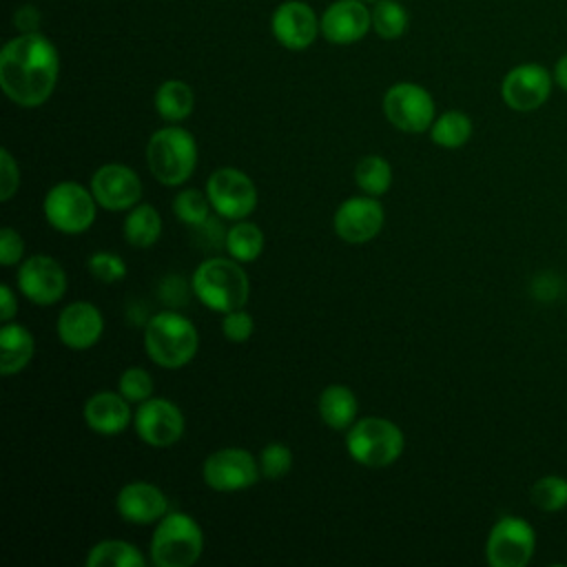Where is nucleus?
Here are the masks:
<instances>
[{"instance_id": "f257e3e1", "label": "nucleus", "mask_w": 567, "mask_h": 567, "mask_svg": "<svg viewBox=\"0 0 567 567\" xmlns=\"http://www.w3.org/2000/svg\"><path fill=\"white\" fill-rule=\"evenodd\" d=\"M58 49L38 31H22L0 51V86L18 106L44 104L58 84Z\"/></svg>"}, {"instance_id": "f03ea898", "label": "nucleus", "mask_w": 567, "mask_h": 567, "mask_svg": "<svg viewBox=\"0 0 567 567\" xmlns=\"http://www.w3.org/2000/svg\"><path fill=\"white\" fill-rule=\"evenodd\" d=\"M195 297L215 312H230L244 308L250 297V279L233 257L204 259L190 279Z\"/></svg>"}, {"instance_id": "7ed1b4c3", "label": "nucleus", "mask_w": 567, "mask_h": 567, "mask_svg": "<svg viewBox=\"0 0 567 567\" xmlns=\"http://www.w3.org/2000/svg\"><path fill=\"white\" fill-rule=\"evenodd\" d=\"M144 348L153 363L177 370L190 363L199 348V334L190 319L175 310H162L146 321Z\"/></svg>"}, {"instance_id": "20e7f679", "label": "nucleus", "mask_w": 567, "mask_h": 567, "mask_svg": "<svg viewBox=\"0 0 567 567\" xmlns=\"http://www.w3.org/2000/svg\"><path fill=\"white\" fill-rule=\"evenodd\" d=\"M146 164L164 186H179L190 179L197 166V142L182 126L157 128L146 144Z\"/></svg>"}, {"instance_id": "39448f33", "label": "nucleus", "mask_w": 567, "mask_h": 567, "mask_svg": "<svg viewBox=\"0 0 567 567\" xmlns=\"http://www.w3.org/2000/svg\"><path fill=\"white\" fill-rule=\"evenodd\" d=\"M204 551L199 523L184 512H168L157 520L151 536V560L157 567H188Z\"/></svg>"}, {"instance_id": "423d86ee", "label": "nucleus", "mask_w": 567, "mask_h": 567, "mask_svg": "<svg viewBox=\"0 0 567 567\" xmlns=\"http://www.w3.org/2000/svg\"><path fill=\"white\" fill-rule=\"evenodd\" d=\"M405 447L403 432L396 423L383 416H365L348 427L346 450L352 461L365 467L392 465Z\"/></svg>"}, {"instance_id": "0eeeda50", "label": "nucleus", "mask_w": 567, "mask_h": 567, "mask_svg": "<svg viewBox=\"0 0 567 567\" xmlns=\"http://www.w3.org/2000/svg\"><path fill=\"white\" fill-rule=\"evenodd\" d=\"M95 197L78 182H60L44 195L42 210L51 228L64 235H80L95 221Z\"/></svg>"}, {"instance_id": "6e6552de", "label": "nucleus", "mask_w": 567, "mask_h": 567, "mask_svg": "<svg viewBox=\"0 0 567 567\" xmlns=\"http://www.w3.org/2000/svg\"><path fill=\"white\" fill-rule=\"evenodd\" d=\"M536 549V532L520 516H501L485 540V558L492 567H525Z\"/></svg>"}, {"instance_id": "1a4fd4ad", "label": "nucleus", "mask_w": 567, "mask_h": 567, "mask_svg": "<svg viewBox=\"0 0 567 567\" xmlns=\"http://www.w3.org/2000/svg\"><path fill=\"white\" fill-rule=\"evenodd\" d=\"M385 120L403 133L430 131L434 122V100L421 84L396 82L383 95Z\"/></svg>"}, {"instance_id": "9d476101", "label": "nucleus", "mask_w": 567, "mask_h": 567, "mask_svg": "<svg viewBox=\"0 0 567 567\" xmlns=\"http://www.w3.org/2000/svg\"><path fill=\"white\" fill-rule=\"evenodd\" d=\"M206 195L215 213L226 219H246L257 206L255 182L239 168H217L206 179Z\"/></svg>"}, {"instance_id": "9b49d317", "label": "nucleus", "mask_w": 567, "mask_h": 567, "mask_svg": "<svg viewBox=\"0 0 567 567\" xmlns=\"http://www.w3.org/2000/svg\"><path fill=\"white\" fill-rule=\"evenodd\" d=\"M204 483L215 492H239L261 476L259 461L244 447H221L206 456L202 465Z\"/></svg>"}, {"instance_id": "f8f14e48", "label": "nucleus", "mask_w": 567, "mask_h": 567, "mask_svg": "<svg viewBox=\"0 0 567 567\" xmlns=\"http://www.w3.org/2000/svg\"><path fill=\"white\" fill-rule=\"evenodd\" d=\"M554 84V75L543 64L523 62L505 73L501 82V97L512 111L529 113L549 100Z\"/></svg>"}, {"instance_id": "ddd939ff", "label": "nucleus", "mask_w": 567, "mask_h": 567, "mask_svg": "<svg viewBox=\"0 0 567 567\" xmlns=\"http://www.w3.org/2000/svg\"><path fill=\"white\" fill-rule=\"evenodd\" d=\"M137 436L151 447H171L184 434V414L168 399H146L133 414Z\"/></svg>"}, {"instance_id": "4468645a", "label": "nucleus", "mask_w": 567, "mask_h": 567, "mask_svg": "<svg viewBox=\"0 0 567 567\" xmlns=\"http://www.w3.org/2000/svg\"><path fill=\"white\" fill-rule=\"evenodd\" d=\"M20 292L35 306H51L66 292V272L49 255H33L24 259L16 275Z\"/></svg>"}, {"instance_id": "2eb2a0df", "label": "nucleus", "mask_w": 567, "mask_h": 567, "mask_svg": "<svg viewBox=\"0 0 567 567\" xmlns=\"http://www.w3.org/2000/svg\"><path fill=\"white\" fill-rule=\"evenodd\" d=\"M91 193L106 210H131L142 199V179L131 166L104 164L91 177Z\"/></svg>"}, {"instance_id": "dca6fc26", "label": "nucleus", "mask_w": 567, "mask_h": 567, "mask_svg": "<svg viewBox=\"0 0 567 567\" xmlns=\"http://www.w3.org/2000/svg\"><path fill=\"white\" fill-rule=\"evenodd\" d=\"M383 221V206L372 195L346 199L332 217L334 233L348 244H365L374 239L381 233Z\"/></svg>"}, {"instance_id": "f3484780", "label": "nucleus", "mask_w": 567, "mask_h": 567, "mask_svg": "<svg viewBox=\"0 0 567 567\" xmlns=\"http://www.w3.org/2000/svg\"><path fill=\"white\" fill-rule=\"evenodd\" d=\"M270 27L275 40L290 51L308 49L317 40V33L321 31L317 13L312 11L310 4L301 0L281 2L272 13Z\"/></svg>"}, {"instance_id": "a211bd4d", "label": "nucleus", "mask_w": 567, "mask_h": 567, "mask_svg": "<svg viewBox=\"0 0 567 567\" xmlns=\"http://www.w3.org/2000/svg\"><path fill=\"white\" fill-rule=\"evenodd\" d=\"M321 33L332 44L359 42L372 27V11L363 0H337L321 13Z\"/></svg>"}, {"instance_id": "6ab92c4d", "label": "nucleus", "mask_w": 567, "mask_h": 567, "mask_svg": "<svg viewBox=\"0 0 567 567\" xmlns=\"http://www.w3.org/2000/svg\"><path fill=\"white\" fill-rule=\"evenodd\" d=\"M115 507L122 520L133 525H148L168 514V498L157 485L133 481L117 492Z\"/></svg>"}, {"instance_id": "aec40b11", "label": "nucleus", "mask_w": 567, "mask_h": 567, "mask_svg": "<svg viewBox=\"0 0 567 567\" xmlns=\"http://www.w3.org/2000/svg\"><path fill=\"white\" fill-rule=\"evenodd\" d=\"M102 312L89 301H71L58 315V337L71 350H86L102 337Z\"/></svg>"}, {"instance_id": "412c9836", "label": "nucleus", "mask_w": 567, "mask_h": 567, "mask_svg": "<svg viewBox=\"0 0 567 567\" xmlns=\"http://www.w3.org/2000/svg\"><path fill=\"white\" fill-rule=\"evenodd\" d=\"M131 401H126L120 392H95L93 396L86 399L84 408H82V416L84 423L89 425V430L97 432V434H120L128 427L133 414L128 408Z\"/></svg>"}, {"instance_id": "4be33fe9", "label": "nucleus", "mask_w": 567, "mask_h": 567, "mask_svg": "<svg viewBox=\"0 0 567 567\" xmlns=\"http://www.w3.org/2000/svg\"><path fill=\"white\" fill-rule=\"evenodd\" d=\"M35 352L33 334L13 321H4L0 328V372L2 377H11L22 372Z\"/></svg>"}, {"instance_id": "5701e85b", "label": "nucleus", "mask_w": 567, "mask_h": 567, "mask_svg": "<svg viewBox=\"0 0 567 567\" xmlns=\"http://www.w3.org/2000/svg\"><path fill=\"white\" fill-rule=\"evenodd\" d=\"M319 416L323 419V423L332 430H346L354 423L357 410H359V401L354 396V392L348 385L341 383H332L328 388L321 390L319 394Z\"/></svg>"}, {"instance_id": "b1692460", "label": "nucleus", "mask_w": 567, "mask_h": 567, "mask_svg": "<svg viewBox=\"0 0 567 567\" xmlns=\"http://www.w3.org/2000/svg\"><path fill=\"white\" fill-rule=\"evenodd\" d=\"M122 235L133 248H151L162 235V217L151 204H137L122 224Z\"/></svg>"}, {"instance_id": "393cba45", "label": "nucleus", "mask_w": 567, "mask_h": 567, "mask_svg": "<svg viewBox=\"0 0 567 567\" xmlns=\"http://www.w3.org/2000/svg\"><path fill=\"white\" fill-rule=\"evenodd\" d=\"M153 104L159 117H164L166 122H182L195 109V93L182 80H166L157 86Z\"/></svg>"}, {"instance_id": "a878e982", "label": "nucleus", "mask_w": 567, "mask_h": 567, "mask_svg": "<svg viewBox=\"0 0 567 567\" xmlns=\"http://www.w3.org/2000/svg\"><path fill=\"white\" fill-rule=\"evenodd\" d=\"M86 567H144L142 551L126 540H100L86 554Z\"/></svg>"}, {"instance_id": "bb28decb", "label": "nucleus", "mask_w": 567, "mask_h": 567, "mask_svg": "<svg viewBox=\"0 0 567 567\" xmlns=\"http://www.w3.org/2000/svg\"><path fill=\"white\" fill-rule=\"evenodd\" d=\"M224 246L233 259L239 264L255 261L264 250V233L257 224L239 219L224 237Z\"/></svg>"}, {"instance_id": "cd10ccee", "label": "nucleus", "mask_w": 567, "mask_h": 567, "mask_svg": "<svg viewBox=\"0 0 567 567\" xmlns=\"http://www.w3.org/2000/svg\"><path fill=\"white\" fill-rule=\"evenodd\" d=\"M430 137L436 146L461 148L472 137V120L463 111H445L443 115L434 117Z\"/></svg>"}, {"instance_id": "c85d7f7f", "label": "nucleus", "mask_w": 567, "mask_h": 567, "mask_svg": "<svg viewBox=\"0 0 567 567\" xmlns=\"http://www.w3.org/2000/svg\"><path fill=\"white\" fill-rule=\"evenodd\" d=\"M354 182L365 195L379 197L392 186V166L381 155H365L354 166Z\"/></svg>"}, {"instance_id": "c756f323", "label": "nucleus", "mask_w": 567, "mask_h": 567, "mask_svg": "<svg viewBox=\"0 0 567 567\" xmlns=\"http://www.w3.org/2000/svg\"><path fill=\"white\" fill-rule=\"evenodd\" d=\"M372 29L383 40H396L408 29V11L396 0H377L372 9Z\"/></svg>"}, {"instance_id": "7c9ffc66", "label": "nucleus", "mask_w": 567, "mask_h": 567, "mask_svg": "<svg viewBox=\"0 0 567 567\" xmlns=\"http://www.w3.org/2000/svg\"><path fill=\"white\" fill-rule=\"evenodd\" d=\"M210 199L206 193L197 190V188H186L182 193L175 195L173 199V213L179 221H184L186 226L199 228L208 221L210 217Z\"/></svg>"}, {"instance_id": "2f4dec72", "label": "nucleus", "mask_w": 567, "mask_h": 567, "mask_svg": "<svg viewBox=\"0 0 567 567\" xmlns=\"http://www.w3.org/2000/svg\"><path fill=\"white\" fill-rule=\"evenodd\" d=\"M529 498L534 503V507H538L540 512H558L567 507V478L565 476H556V474H547L540 476L532 489H529Z\"/></svg>"}, {"instance_id": "473e14b6", "label": "nucleus", "mask_w": 567, "mask_h": 567, "mask_svg": "<svg viewBox=\"0 0 567 567\" xmlns=\"http://www.w3.org/2000/svg\"><path fill=\"white\" fill-rule=\"evenodd\" d=\"M117 392L131 403H142L153 394V377L144 368H126L117 379Z\"/></svg>"}, {"instance_id": "72a5a7b5", "label": "nucleus", "mask_w": 567, "mask_h": 567, "mask_svg": "<svg viewBox=\"0 0 567 567\" xmlns=\"http://www.w3.org/2000/svg\"><path fill=\"white\" fill-rule=\"evenodd\" d=\"M259 470H261V476L264 478H270V481H277L281 476H286L292 467V452L288 445L284 443H268L261 454H259Z\"/></svg>"}, {"instance_id": "f704fd0d", "label": "nucleus", "mask_w": 567, "mask_h": 567, "mask_svg": "<svg viewBox=\"0 0 567 567\" xmlns=\"http://www.w3.org/2000/svg\"><path fill=\"white\" fill-rule=\"evenodd\" d=\"M86 268L91 272L93 279L102 281V284H115L126 275V264L120 255L115 252H106V250H97L86 259Z\"/></svg>"}, {"instance_id": "c9c22d12", "label": "nucleus", "mask_w": 567, "mask_h": 567, "mask_svg": "<svg viewBox=\"0 0 567 567\" xmlns=\"http://www.w3.org/2000/svg\"><path fill=\"white\" fill-rule=\"evenodd\" d=\"M221 332L228 341L233 343H244L252 337L255 332V321H252V315L246 312L244 308H237V310H230L224 315L221 319Z\"/></svg>"}, {"instance_id": "e433bc0d", "label": "nucleus", "mask_w": 567, "mask_h": 567, "mask_svg": "<svg viewBox=\"0 0 567 567\" xmlns=\"http://www.w3.org/2000/svg\"><path fill=\"white\" fill-rule=\"evenodd\" d=\"M20 186V168L7 148L0 151V199L9 202Z\"/></svg>"}, {"instance_id": "4c0bfd02", "label": "nucleus", "mask_w": 567, "mask_h": 567, "mask_svg": "<svg viewBox=\"0 0 567 567\" xmlns=\"http://www.w3.org/2000/svg\"><path fill=\"white\" fill-rule=\"evenodd\" d=\"M24 255V241L11 226H4L0 233V261L2 266H13Z\"/></svg>"}, {"instance_id": "58836bf2", "label": "nucleus", "mask_w": 567, "mask_h": 567, "mask_svg": "<svg viewBox=\"0 0 567 567\" xmlns=\"http://www.w3.org/2000/svg\"><path fill=\"white\" fill-rule=\"evenodd\" d=\"M0 310H2V321H11L13 315L18 312V301L9 284L0 286Z\"/></svg>"}, {"instance_id": "ea45409f", "label": "nucleus", "mask_w": 567, "mask_h": 567, "mask_svg": "<svg viewBox=\"0 0 567 567\" xmlns=\"http://www.w3.org/2000/svg\"><path fill=\"white\" fill-rule=\"evenodd\" d=\"M551 75H554V82L567 93V53L556 60Z\"/></svg>"}, {"instance_id": "a19ab883", "label": "nucleus", "mask_w": 567, "mask_h": 567, "mask_svg": "<svg viewBox=\"0 0 567 567\" xmlns=\"http://www.w3.org/2000/svg\"><path fill=\"white\" fill-rule=\"evenodd\" d=\"M363 2H377V0H363Z\"/></svg>"}]
</instances>
